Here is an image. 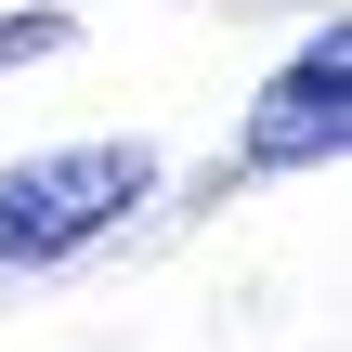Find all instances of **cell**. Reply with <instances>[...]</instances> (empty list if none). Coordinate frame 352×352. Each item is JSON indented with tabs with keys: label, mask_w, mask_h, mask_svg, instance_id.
Here are the masks:
<instances>
[{
	"label": "cell",
	"mask_w": 352,
	"mask_h": 352,
	"mask_svg": "<svg viewBox=\"0 0 352 352\" xmlns=\"http://www.w3.org/2000/svg\"><path fill=\"white\" fill-rule=\"evenodd\" d=\"M157 196V157L144 144H78V157H26V170H0V261H65V248H91L118 209H144Z\"/></svg>",
	"instance_id": "cell-1"
},
{
	"label": "cell",
	"mask_w": 352,
	"mask_h": 352,
	"mask_svg": "<svg viewBox=\"0 0 352 352\" xmlns=\"http://www.w3.org/2000/svg\"><path fill=\"white\" fill-rule=\"evenodd\" d=\"M340 144H352V26L327 13V39H300L287 78L261 91V118H248V170H327Z\"/></svg>",
	"instance_id": "cell-2"
},
{
	"label": "cell",
	"mask_w": 352,
	"mask_h": 352,
	"mask_svg": "<svg viewBox=\"0 0 352 352\" xmlns=\"http://www.w3.org/2000/svg\"><path fill=\"white\" fill-rule=\"evenodd\" d=\"M26 52H65V13H13L0 26V65H26Z\"/></svg>",
	"instance_id": "cell-3"
}]
</instances>
